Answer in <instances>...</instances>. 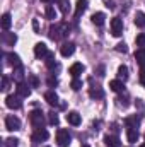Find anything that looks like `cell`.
Returning a JSON list of instances; mask_svg holds the SVG:
<instances>
[{
  "instance_id": "obj_24",
  "label": "cell",
  "mask_w": 145,
  "mask_h": 147,
  "mask_svg": "<svg viewBox=\"0 0 145 147\" xmlns=\"http://www.w3.org/2000/svg\"><path fill=\"white\" fill-rule=\"evenodd\" d=\"M7 58H9V63H10L14 69H15V67H21V60H19V57H17L15 53H9Z\"/></svg>"
},
{
  "instance_id": "obj_1",
  "label": "cell",
  "mask_w": 145,
  "mask_h": 147,
  "mask_svg": "<svg viewBox=\"0 0 145 147\" xmlns=\"http://www.w3.org/2000/svg\"><path fill=\"white\" fill-rule=\"evenodd\" d=\"M67 33H68V29H67V24H55V26H51L50 28V38L51 39H62V38L67 36Z\"/></svg>"
},
{
  "instance_id": "obj_8",
  "label": "cell",
  "mask_w": 145,
  "mask_h": 147,
  "mask_svg": "<svg viewBox=\"0 0 145 147\" xmlns=\"http://www.w3.org/2000/svg\"><path fill=\"white\" fill-rule=\"evenodd\" d=\"M48 46L44 45V43H38L36 46H34V55H36L38 58H46L48 57Z\"/></svg>"
},
{
  "instance_id": "obj_39",
  "label": "cell",
  "mask_w": 145,
  "mask_h": 147,
  "mask_svg": "<svg viewBox=\"0 0 145 147\" xmlns=\"http://www.w3.org/2000/svg\"><path fill=\"white\" fill-rule=\"evenodd\" d=\"M56 84H58V80H56L55 77H50V79H48V86H50V87H55Z\"/></svg>"
},
{
  "instance_id": "obj_2",
  "label": "cell",
  "mask_w": 145,
  "mask_h": 147,
  "mask_svg": "<svg viewBox=\"0 0 145 147\" xmlns=\"http://www.w3.org/2000/svg\"><path fill=\"white\" fill-rule=\"evenodd\" d=\"M29 121L34 128H44V115L41 110H33L29 113Z\"/></svg>"
},
{
  "instance_id": "obj_21",
  "label": "cell",
  "mask_w": 145,
  "mask_h": 147,
  "mask_svg": "<svg viewBox=\"0 0 145 147\" xmlns=\"http://www.w3.org/2000/svg\"><path fill=\"white\" fill-rule=\"evenodd\" d=\"M104 19H106V16H104L103 12H96V14H92V22H94L96 26H103V24H104Z\"/></svg>"
},
{
  "instance_id": "obj_29",
  "label": "cell",
  "mask_w": 145,
  "mask_h": 147,
  "mask_svg": "<svg viewBox=\"0 0 145 147\" xmlns=\"http://www.w3.org/2000/svg\"><path fill=\"white\" fill-rule=\"evenodd\" d=\"M58 5H60V10L63 14H68V10H70V2L68 0H58Z\"/></svg>"
},
{
  "instance_id": "obj_27",
  "label": "cell",
  "mask_w": 145,
  "mask_h": 147,
  "mask_svg": "<svg viewBox=\"0 0 145 147\" xmlns=\"http://www.w3.org/2000/svg\"><path fill=\"white\" fill-rule=\"evenodd\" d=\"M135 24H137L138 28H145V14L144 12H137V16H135Z\"/></svg>"
},
{
  "instance_id": "obj_36",
  "label": "cell",
  "mask_w": 145,
  "mask_h": 147,
  "mask_svg": "<svg viewBox=\"0 0 145 147\" xmlns=\"http://www.w3.org/2000/svg\"><path fill=\"white\" fill-rule=\"evenodd\" d=\"M138 79H140V84L145 87V65L140 67V74H138Z\"/></svg>"
},
{
  "instance_id": "obj_16",
  "label": "cell",
  "mask_w": 145,
  "mask_h": 147,
  "mask_svg": "<svg viewBox=\"0 0 145 147\" xmlns=\"http://www.w3.org/2000/svg\"><path fill=\"white\" fill-rule=\"evenodd\" d=\"M2 39H3V43H5L7 46H14V43L17 41V36H15L14 33H7V31H5V33L2 34Z\"/></svg>"
},
{
  "instance_id": "obj_32",
  "label": "cell",
  "mask_w": 145,
  "mask_h": 147,
  "mask_svg": "<svg viewBox=\"0 0 145 147\" xmlns=\"http://www.w3.org/2000/svg\"><path fill=\"white\" fill-rule=\"evenodd\" d=\"M17 146H19V140L15 137H9L5 140V147H17Z\"/></svg>"
},
{
  "instance_id": "obj_12",
  "label": "cell",
  "mask_w": 145,
  "mask_h": 147,
  "mask_svg": "<svg viewBox=\"0 0 145 147\" xmlns=\"http://www.w3.org/2000/svg\"><path fill=\"white\" fill-rule=\"evenodd\" d=\"M44 101H46L50 106H56V105H58V96H56V92H55V91L44 92Z\"/></svg>"
},
{
  "instance_id": "obj_19",
  "label": "cell",
  "mask_w": 145,
  "mask_h": 147,
  "mask_svg": "<svg viewBox=\"0 0 145 147\" xmlns=\"http://www.w3.org/2000/svg\"><path fill=\"white\" fill-rule=\"evenodd\" d=\"M68 72L72 74V77H75V79H77L80 74L84 72V65H82V63H73L72 67H70V70H68Z\"/></svg>"
},
{
  "instance_id": "obj_41",
  "label": "cell",
  "mask_w": 145,
  "mask_h": 147,
  "mask_svg": "<svg viewBox=\"0 0 145 147\" xmlns=\"http://www.w3.org/2000/svg\"><path fill=\"white\" fill-rule=\"evenodd\" d=\"M41 2H43V3H48V5H50V3H53L55 0H41Z\"/></svg>"
},
{
  "instance_id": "obj_9",
  "label": "cell",
  "mask_w": 145,
  "mask_h": 147,
  "mask_svg": "<svg viewBox=\"0 0 145 147\" xmlns=\"http://www.w3.org/2000/svg\"><path fill=\"white\" fill-rule=\"evenodd\" d=\"M50 137V134L44 130V128H38V130H34V134H33V142H43V140H46Z\"/></svg>"
},
{
  "instance_id": "obj_33",
  "label": "cell",
  "mask_w": 145,
  "mask_h": 147,
  "mask_svg": "<svg viewBox=\"0 0 145 147\" xmlns=\"http://www.w3.org/2000/svg\"><path fill=\"white\" fill-rule=\"evenodd\" d=\"M29 77V82H31V87H38L39 86V79H38L34 74H31V75H28Z\"/></svg>"
},
{
  "instance_id": "obj_28",
  "label": "cell",
  "mask_w": 145,
  "mask_h": 147,
  "mask_svg": "<svg viewBox=\"0 0 145 147\" xmlns=\"http://www.w3.org/2000/svg\"><path fill=\"white\" fill-rule=\"evenodd\" d=\"M118 77L123 79V82L128 79V67H126V65H121V67L118 69Z\"/></svg>"
},
{
  "instance_id": "obj_7",
  "label": "cell",
  "mask_w": 145,
  "mask_h": 147,
  "mask_svg": "<svg viewBox=\"0 0 145 147\" xmlns=\"http://www.w3.org/2000/svg\"><path fill=\"white\" fill-rule=\"evenodd\" d=\"M89 96L92 99H103L104 98V91L101 89V86H91L89 87Z\"/></svg>"
},
{
  "instance_id": "obj_15",
  "label": "cell",
  "mask_w": 145,
  "mask_h": 147,
  "mask_svg": "<svg viewBox=\"0 0 145 147\" xmlns=\"http://www.w3.org/2000/svg\"><path fill=\"white\" fill-rule=\"evenodd\" d=\"M87 0H77V5H75V17H80L84 12H85V9H87Z\"/></svg>"
},
{
  "instance_id": "obj_40",
  "label": "cell",
  "mask_w": 145,
  "mask_h": 147,
  "mask_svg": "<svg viewBox=\"0 0 145 147\" xmlns=\"http://www.w3.org/2000/svg\"><path fill=\"white\" fill-rule=\"evenodd\" d=\"M33 28H34V31H39V26H38V21H33Z\"/></svg>"
},
{
  "instance_id": "obj_10",
  "label": "cell",
  "mask_w": 145,
  "mask_h": 147,
  "mask_svg": "<svg viewBox=\"0 0 145 147\" xmlns=\"http://www.w3.org/2000/svg\"><path fill=\"white\" fill-rule=\"evenodd\" d=\"M73 51H75V45L73 43H63L62 46H60V53H62V57H70L73 55Z\"/></svg>"
},
{
  "instance_id": "obj_6",
  "label": "cell",
  "mask_w": 145,
  "mask_h": 147,
  "mask_svg": "<svg viewBox=\"0 0 145 147\" xmlns=\"http://www.w3.org/2000/svg\"><path fill=\"white\" fill-rule=\"evenodd\" d=\"M111 33H113V36H121V33H123V21L119 17H113L111 19Z\"/></svg>"
},
{
  "instance_id": "obj_22",
  "label": "cell",
  "mask_w": 145,
  "mask_h": 147,
  "mask_svg": "<svg viewBox=\"0 0 145 147\" xmlns=\"http://www.w3.org/2000/svg\"><path fill=\"white\" fill-rule=\"evenodd\" d=\"M104 142L108 147H119V139L118 137H113V135H106L104 137Z\"/></svg>"
},
{
  "instance_id": "obj_20",
  "label": "cell",
  "mask_w": 145,
  "mask_h": 147,
  "mask_svg": "<svg viewBox=\"0 0 145 147\" xmlns=\"http://www.w3.org/2000/svg\"><path fill=\"white\" fill-rule=\"evenodd\" d=\"M135 60H137V63H138L140 67L145 65V50L144 48H140V50L135 51Z\"/></svg>"
},
{
  "instance_id": "obj_11",
  "label": "cell",
  "mask_w": 145,
  "mask_h": 147,
  "mask_svg": "<svg viewBox=\"0 0 145 147\" xmlns=\"http://www.w3.org/2000/svg\"><path fill=\"white\" fill-rule=\"evenodd\" d=\"M31 86H28V84H24V82H19L17 84V96H21V98H28L29 94H31V89H29Z\"/></svg>"
},
{
  "instance_id": "obj_3",
  "label": "cell",
  "mask_w": 145,
  "mask_h": 147,
  "mask_svg": "<svg viewBox=\"0 0 145 147\" xmlns=\"http://www.w3.org/2000/svg\"><path fill=\"white\" fill-rule=\"evenodd\" d=\"M70 142H72V135L68 134V130L58 128V132H56V144H58V147H68Z\"/></svg>"
},
{
  "instance_id": "obj_26",
  "label": "cell",
  "mask_w": 145,
  "mask_h": 147,
  "mask_svg": "<svg viewBox=\"0 0 145 147\" xmlns=\"http://www.w3.org/2000/svg\"><path fill=\"white\" fill-rule=\"evenodd\" d=\"M46 67H48L50 70L58 69V63L55 62V58H53V55H51V53H48V57H46Z\"/></svg>"
},
{
  "instance_id": "obj_17",
  "label": "cell",
  "mask_w": 145,
  "mask_h": 147,
  "mask_svg": "<svg viewBox=\"0 0 145 147\" xmlns=\"http://www.w3.org/2000/svg\"><path fill=\"white\" fill-rule=\"evenodd\" d=\"M138 123H140V118L135 115V116H128L126 120H125V125H126V128H137L138 127Z\"/></svg>"
},
{
  "instance_id": "obj_38",
  "label": "cell",
  "mask_w": 145,
  "mask_h": 147,
  "mask_svg": "<svg viewBox=\"0 0 145 147\" xmlns=\"http://www.w3.org/2000/svg\"><path fill=\"white\" fill-rule=\"evenodd\" d=\"M7 89H9V77L3 75L2 77V91H7Z\"/></svg>"
},
{
  "instance_id": "obj_42",
  "label": "cell",
  "mask_w": 145,
  "mask_h": 147,
  "mask_svg": "<svg viewBox=\"0 0 145 147\" xmlns=\"http://www.w3.org/2000/svg\"><path fill=\"white\" fill-rule=\"evenodd\" d=\"M82 147H89V146H87V144H84V146H82Z\"/></svg>"
},
{
  "instance_id": "obj_13",
  "label": "cell",
  "mask_w": 145,
  "mask_h": 147,
  "mask_svg": "<svg viewBox=\"0 0 145 147\" xmlns=\"http://www.w3.org/2000/svg\"><path fill=\"white\" fill-rule=\"evenodd\" d=\"M67 121L73 125V127H79L80 125V121H82V118H80V115L77 113V111H70L68 115H67Z\"/></svg>"
},
{
  "instance_id": "obj_23",
  "label": "cell",
  "mask_w": 145,
  "mask_h": 147,
  "mask_svg": "<svg viewBox=\"0 0 145 147\" xmlns=\"http://www.w3.org/2000/svg\"><path fill=\"white\" fill-rule=\"evenodd\" d=\"M0 24H2V28H3V31H7V29L10 28V24H12V19H10V14H3V16H2V21H0Z\"/></svg>"
},
{
  "instance_id": "obj_34",
  "label": "cell",
  "mask_w": 145,
  "mask_h": 147,
  "mask_svg": "<svg viewBox=\"0 0 145 147\" xmlns=\"http://www.w3.org/2000/svg\"><path fill=\"white\" fill-rule=\"evenodd\" d=\"M135 43H137V46H145V33H140L135 39Z\"/></svg>"
},
{
  "instance_id": "obj_18",
  "label": "cell",
  "mask_w": 145,
  "mask_h": 147,
  "mask_svg": "<svg viewBox=\"0 0 145 147\" xmlns=\"http://www.w3.org/2000/svg\"><path fill=\"white\" fill-rule=\"evenodd\" d=\"M126 137H128V142L135 144L138 140V128H126Z\"/></svg>"
},
{
  "instance_id": "obj_14",
  "label": "cell",
  "mask_w": 145,
  "mask_h": 147,
  "mask_svg": "<svg viewBox=\"0 0 145 147\" xmlns=\"http://www.w3.org/2000/svg\"><path fill=\"white\" fill-rule=\"evenodd\" d=\"M109 89L114 91V92H123L125 91V84H123V80L116 79V80H111L109 82Z\"/></svg>"
},
{
  "instance_id": "obj_4",
  "label": "cell",
  "mask_w": 145,
  "mask_h": 147,
  "mask_svg": "<svg viewBox=\"0 0 145 147\" xmlns=\"http://www.w3.org/2000/svg\"><path fill=\"white\" fill-rule=\"evenodd\" d=\"M5 128L10 130V132H15V130H21V120L14 115H9L5 118Z\"/></svg>"
},
{
  "instance_id": "obj_30",
  "label": "cell",
  "mask_w": 145,
  "mask_h": 147,
  "mask_svg": "<svg viewBox=\"0 0 145 147\" xmlns=\"http://www.w3.org/2000/svg\"><path fill=\"white\" fill-rule=\"evenodd\" d=\"M12 77L17 80V84H19V82H22V65L14 69V75H12Z\"/></svg>"
},
{
  "instance_id": "obj_43",
  "label": "cell",
  "mask_w": 145,
  "mask_h": 147,
  "mask_svg": "<svg viewBox=\"0 0 145 147\" xmlns=\"http://www.w3.org/2000/svg\"><path fill=\"white\" fill-rule=\"evenodd\" d=\"M140 147H145V144H144V146H140Z\"/></svg>"
},
{
  "instance_id": "obj_31",
  "label": "cell",
  "mask_w": 145,
  "mask_h": 147,
  "mask_svg": "<svg viewBox=\"0 0 145 147\" xmlns=\"http://www.w3.org/2000/svg\"><path fill=\"white\" fill-rule=\"evenodd\" d=\"M58 115L55 113V111H51V113H48V123L50 125H58Z\"/></svg>"
},
{
  "instance_id": "obj_37",
  "label": "cell",
  "mask_w": 145,
  "mask_h": 147,
  "mask_svg": "<svg viewBox=\"0 0 145 147\" xmlns=\"http://www.w3.org/2000/svg\"><path fill=\"white\" fill-rule=\"evenodd\" d=\"M116 50L121 51V53H126V51H128V46H126L125 43H118V45H116Z\"/></svg>"
},
{
  "instance_id": "obj_5",
  "label": "cell",
  "mask_w": 145,
  "mask_h": 147,
  "mask_svg": "<svg viewBox=\"0 0 145 147\" xmlns=\"http://www.w3.org/2000/svg\"><path fill=\"white\" fill-rule=\"evenodd\" d=\"M5 105H7V108H10V110H21V108H22L21 96H14V94L7 96V98H5Z\"/></svg>"
},
{
  "instance_id": "obj_25",
  "label": "cell",
  "mask_w": 145,
  "mask_h": 147,
  "mask_svg": "<svg viewBox=\"0 0 145 147\" xmlns=\"http://www.w3.org/2000/svg\"><path fill=\"white\" fill-rule=\"evenodd\" d=\"M44 16H46V19H50V21L56 19V12H55V9H53L51 5H46V7H44Z\"/></svg>"
},
{
  "instance_id": "obj_35",
  "label": "cell",
  "mask_w": 145,
  "mask_h": 147,
  "mask_svg": "<svg viewBox=\"0 0 145 147\" xmlns=\"http://www.w3.org/2000/svg\"><path fill=\"white\" fill-rule=\"evenodd\" d=\"M70 87H72L73 91H79V89L82 87V80H79V79H73L72 84H70Z\"/></svg>"
}]
</instances>
